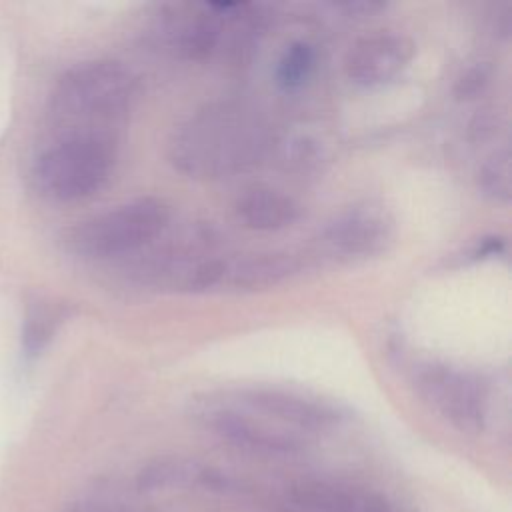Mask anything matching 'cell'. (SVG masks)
<instances>
[{
    "label": "cell",
    "mask_w": 512,
    "mask_h": 512,
    "mask_svg": "<svg viewBox=\"0 0 512 512\" xmlns=\"http://www.w3.org/2000/svg\"><path fill=\"white\" fill-rule=\"evenodd\" d=\"M268 142V126L256 110L218 102L194 112L172 132L168 156L188 176L226 178L258 164Z\"/></svg>",
    "instance_id": "6da1fadb"
},
{
    "label": "cell",
    "mask_w": 512,
    "mask_h": 512,
    "mask_svg": "<svg viewBox=\"0 0 512 512\" xmlns=\"http://www.w3.org/2000/svg\"><path fill=\"white\" fill-rule=\"evenodd\" d=\"M136 90V78L120 62L92 60L70 68L50 96V138H116V126L126 118Z\"/></svg>",
    "instance_id": "7a4b0ae2"
},
{
    "label": "cell",
    "mask_w": 512,
    "mask_h": 512,
    "mask_svg": "<svg viewBox=\"0 0 512 512\" xmlns=\"http://www.w3.org/2000/svg\"><path fill=\"white\" fill-rule=\"evenodd\" d=\"M116 162V138L52 136L32 164L38 192L56 202H74L98 192Z\"/></svg>",
    "instance_id": "3957f363"
},
{
    "label": "cell",
    "mask_w": 512,
    "mask_h": 512,
    "mask_svg": "<svg viewBox=\"0 0 512 512\" xmlns=\"http://www.w3.org/2000/svg\"><path fill=\"white\" fill-rule=\"evenodd\" d=\"M170 220V208L158 198H138L72 226L66 248L84 260L118 258L158 238Z\"/></svg>",
    "instance_id": "277c9868"
},
{
    "label": "cell",
    "mask_w": 512,
    "mask_h": 512,
    "mask_svg": "<svg viewBox=\"0 0 512 512\" xmlns=\"http://www.w3.org/2000/svg\"><path fill=\"white\" fill-rule=\"evenodd\" d=\"M414 386L424 402L462 434H480L484 430L488 390L476 374L426 362L414 370Z\"/></svg>",
    "instance_id": "5b68a950"
},
{
    "label": "cell",
    "mask_w": 512,
    "mask_h": 512,
    "mask_svg": "<svg viewBox=\"0 0 512 512\" xmlns=\"http://www.w3.org/2000/svg\"><path fill=\"white\" fill-rule=\"evenodd\" d=\"M194 414L204 428L244 452L262 456H290L302 450V440L296 432L262 418L236 400H208L202 402Z\"/></svg>",
    "instance_id": "8992f818"
},
{
    "label": "cell",
    "mask_w": 512,
    "mask_h": 512,
    "mask_svg": "<svg viewBox=\"0 0 512 512\" xmlns=\"http://www.w3.org/2000/svg\"><path fill=\"white\" fill-rule=\"evenodd\" d=\"M300 262L292 254H248L234 258H212L188 266L178 286L190 292L214 288L264 290L294 276Z\"/></svg>",
    "instance_id": "52a82bcc"
},
{
    "label": "cell",
    "mask_w": 512,
    "mask_h": 512,
    "mask_svg": "<svg viewBox=\"0 0 512 512\" xmlns=\"http://www.w3.org/2000/svg\"><path fill=\"white\" fill-rule=\"evenodd\" d=\"M234 400L292 432H326L344 420V412L334 404L280 388H246Z\"/></svg>",
    "instance_id": "ba28073f"
},
{
    "label": "cell",
    "mask_w": 512,
    "mask_h": 512,
    "mask_svg": "<svg viewBox=\"0 0 512 512\" xmlns=\"http://www.w3.org/2000/svg\"><path fill=\"white\" fill-rule=\"evenodd\" d=\"M394 236V218L374 202L356 204L338 214L322 232V244L340 258L380 254Z\"/></svg>",
    "instance_id": "9c48e42d"
},
{
    "label": "cell",
    "mask_w": 512,
    "mask_h": 512,
    "mask_svg": "<svg viewBox=\"0 0 512 512\" xmlns=\"http://www.w3.org/2000/svg\"><path fill=\"white\" fill-rule=\"evenodd\" d=\"M414 56V42L396 32H380L354 42L344 58L346 76L364 88L398 78Z\"/></svg>",
    "instance_id": "30bf717a"
},
{
    "label": "cell",
    "mask_w": 512,
    "mask_h": 512,
    "mask_svg": "<svg viewBox=\"0 0 512 512\" xmlns=\"http://www.w3.org/2000/svg\"><path fill=\"white\" fill-rule=\"evenodd\" d=\"M288 502L294 512H394L382 494L330 480H304L290 486Z\"/></svg>",
    "instance_id": "8fae6325"
},
{
    "label": "cell",
    "mask_w": 512,
    "mask_h": 512,
    "mask_svg": "<svg viewBox=\"0 0 512 512\" xmlns=\"http://www.w3.org/2000/svg\"><path fill=\"white\" fill-rule=\"evenodd\" d=\"M136 486L140 492H168L186 488L224 492L232 486V480L220 470L198 460L184 456H162L140 468L136 474Z\"/></svg>",
    "instance_id": "7c38bea8"
},
{
    "label": "cell",
    "mask_w": 512,
    "mask_h": 512,
    "mask_svg": "<svg viewBox=\"0 0 512 512\" xmlns=\"http://www.w3.org/2000/svg\"><path fill=\"white\" fill-rule=\"evenodd\" d=\"M234 208L244 226L260 232L292 226L302 212L300 204L292 196L268 186H254L244 190V194L238 196Z\"/></svg>",
    "instance_id": "4fadbf2b"
},
{
    "label": "cell",
    "mask_w": 512,
    "mask_h": 512,
    "mask_svg": "<svg viewBox=\"0 0 512 512\" xmlns=\"http://www.w3.org/2000/svg\"><path fill=\"white\" fill-rule=\"evenodd\" d=\"M480 192L494 202H508L512 196V162L508 148L492 152L478 170Z\"/></svg>",
    "instance_id": "5bb4252c"
},
{
    "label": "cell",
    "mask_w": 512,
    "mask_h": 512,
    "mask_svg": "<svg viewBox=\"0 0 512 512\" xmlns=\"http://www.w3.org/2000/svg\"><path fill=\"white\" fill-rule=\"evenodd\" d=\"M314 48L308 42H292L278 60L276 82L282 90H298L306 84L314 68Z\"/></svg>",
    "instance_id": "9a60e30c"
},
{
    "label": "cell",
    "mask_w": 512,
    "mask_h": 512,
    "mask_svg": "<svg viewBox=\"0 0 512 512\" xmlns=\"http://www.w3.org/2000/svg\"><path fill=\"white\" fill-rule=\"evenodd\" d=\"M60 320V312L58 308L52 306H40L36 308L26 322V332H24V340H26V348L38 350L44 346V342L52 336L56 324Z\"/></svg>",
    "instance_id": "2e32d148"
},
{
    "label": "cell",
    "mask_w": 512,
    "mask_h": 512,
    "mask_svg": "<svg viewBox=\"0 0 512 512\" xmlns=\"http://www.w3.org/2000/svg\"><path fill=\"white\" fill-rule=\"evenodd\" d=\"M488 84V70L484 64L472 66L468 68L456 82L454 92L458 98H474L476 94H480L484 90V86Z\"/></svg>",
    "instance_id": "e0dca14e"
},
{
    "label": "cell",
    "mask_w": 512,
    "mask_h": 512,
    "mask_svg": "<svg viewBox=\"0 0 512 512\" xmlns=\"http://www.w3.org/2000/svg\"><path fill=\"white\" fill-rule=\"evenodd\" d=\"M66 512H136L124 502H118L114 498H104V496H90L82 498L74 504L68 506Z\"/></svg>",
    "instance_id": "ac0fdd59"
},
{
    "label": "cell",
    "mask_w": 512,
    "mask_h": 512,
    "mask_svg": "<svg viewBox=\"0 0 512 512\" xmlns=\"http://www.w3.org/2000/svg\"><path fill=\"white\" fill-rule=\"evenodd\" d=\"M502 250H504V240L500 236H490V238L482 240V244L476 250V256L478 258H488V256L500 254Z\"/></svg>",
    "instance_id": "d6986e66"
}]
</instances>
